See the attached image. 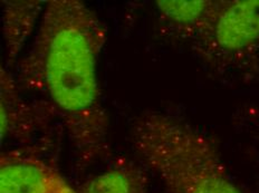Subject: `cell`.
Returning <instances> with one entry per match:
<instances>
[{
    "mask_svg": "<svg viewBox=\"0 0 259 193\" xmlns=\"http://www.w3.org/2000/svg\"><path fill=\"white\" fill-rule=\"evenodd\" d=\"M105 41L103 24L78 0H52L27 58L25 74L63 117L73 141L95 151L105 137L97 61Z\"/></svg>",
    "mask_w": 259,
    "mask_h": 193,
    "instance_id": "obj_1",
    "label": "cell"
},
{
    "mask_svg": "<svg viewBox=\"0 0 259 193\" xmlns=\"http://www.w3.org/2000/svg\"><path fill=\"white\" fill-rule=\"evenodd\" d=\"M133 141L164 193H242L211 141L186 122L147 114L134 127Z\"/></svg>",
    "mask_w": 259,
    "mask_h": 193,
    "instance_id": "obj_2",
    "label": "cell"
},
{
    "mask_svg": "<svg viewBox=\"0 0 259 193\" xmlns=\"http://www.w3.org/2000/svg\"><path fill=\"white\" fill-rule=\"evenodd\" d=\"M193 48L215 67L239 66L259 55V0L223 2Z\"/></svg>",
    "mask_w": 259,
    "mask_h": 193,
    "instance_id": "obj_3",
    "label": "cell"
},
{
    "mask_svg": "<svg viewBox=\"0 0 259 193\" xmlns=\"http://www.w3.org/2000/svg\"><path fill=\"white\" fill-rule=\"evenodd\" d=\"M0 193H76L40 161L8 157L0 165Z\"/></svg>",
    "mask_w": 259,
    "mask_h": 193,
    "instance_id": "obj_4",
    "label": "cell"
},
{
    "mask_svg": "<svg viewBox=\"0 0 259 193\" xmlns=\"http://www.w3.org/2000/svg\"><path fill=\"white\" fill-rule=\"evenodd\" d=\"M221 5L214 0H159L155 8L171 30L194 41L211 24Z\"/></svg>",
    "mask_w": 259,
    "mask_h": 193,
    "instance_id": "obj_5",
    "label": "cell"
},
{
    "mask_svg": "<svg viewBox=\"0 0 259 193\" xmlns=\"http://www.w3.org/2000/svg\"><path fill=\"white\" fill-rule=\"evenodd\" d=\"M82 193H147V187L136 169L116 165L94 176Z\"/></svg>",
    "mask_w": 259,
    "mask_h": 193,
    "instance_id": "obj_6",
    "label": "cell"
},
{
    "mask_svg": "<svg viewBox=\"0 0 259 193\" xmlns=\"http://www.w3.org/2000/svg\"><path fill=\"white\" fill-rule=\"evenodd\" d=\"M39 5L32 3H13L7 5L5 9L4 33L6 37L9 53L14 57L20 52L32 28V24L38 16Z\"/></svg>",
    "mask_w": 259,
    "mask_h": 193,
    "instance_id": "obj_7",
    "label": "cell"
},
{
    "mask_svg": "<svg viewBox=\"0 0 259 193\" xmlns=\"http://www.w3.org/2000/svg\"><path fill=\"white\" fill-rule=\"evenodd\" d=\"M258 136H259V120H258Z\"/></svg>",
    "mask_w": 259,
    "mask_h": 193,
    "instance_id": "obj_8",
    "label": "cell"
}]
</instances>
